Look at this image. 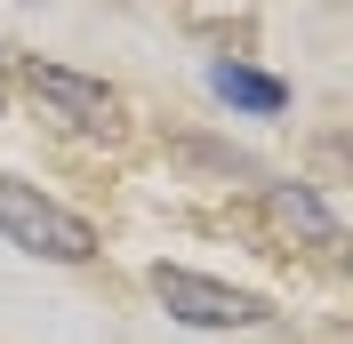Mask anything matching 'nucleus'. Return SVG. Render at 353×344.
Here are the masks:
<instances>
[{"label":"nucleus","mask_w":353,"mask_h":344,"mask_svg":"<svg viewBox=\"0 0 353 344\" xmlns=\"http://www.w3.org/2000/svg\"><path fill=\"white\" fill-rule=\"evenodd\" d=\"M209 88H217L233 112H257V120L289 112V88L273 80V72H249V65H209Z\"/></svg>","instance_id":"nucleus-5"},{"label":"nucleus","mask_w":353,"mask_h":344,"mask_svg":"<svg viewBox=\"0 0 353 344\" xmlns=\"http://www.w3.org/2000/svg\"><path fill=\"white\" fill-rule=\"evenodd\" d=\"M17 80H24V96H32L65 136L129 144V96H121V88L88 80V72H72V65H48V56H17Z\"/></svg>","instance_id":"nucleus-1"},{"label":"nucleus","mask_w":353,"mask_h":344,"mask_svg":"<svg viewBox=\"0 0 353 344\" xmlns=\"http://www.w3.org/2000/svg\"><path fill=\"white\" fill-rule=\"evenodd\" d=\"M8 80H17V48L0 41V112H8Z\"/></svg>","instance_id":"nucleus-6"},{"label":"nucleus","mask_w":353,"mask_h":344,"mask_svg":"<svg viewBox=\"0 0 353 344\" xmlns=\"http://www.w3.org/2000/svg\"><path fill=\"white\" fill-rule=\"evenodd\" d=\"M145 280H153L161 312H169L176 328H265L273 321V304H265L257 288L209 280V272H193V264H153Z\"/></svg>","instance_id":"nucleus-3"},{"label":"nucleus","mask_w":353,"mask_h":344,"mask_svg":"<svg viewBox=\"0 0 353 344\" xmlns=\"http://www.w3.org/2000/svg\"><path fill=\"white\" fill-rule=\"evenodd\" d=\"M0 240L24 248V257H41V264H97V248H105L81 208L48 200L24 176H0Z\"/></svg>","instance_id":"nucleus-2"},{"label":"nucleus","mask_w":353,"mask_h":344,"mask_svg":"<svg viewBox=\"0 0 353 344\" xmlns=\"http://www.w3.org/2000/svg\"><path fill=\"white\" fill-rule=\"evenodd\" d=\"M265 200V224L281 240H297V248H345V233H337V208L313 184H257Z\"/></svg>","instance_id":"nucleus-4"}]
</instances>
